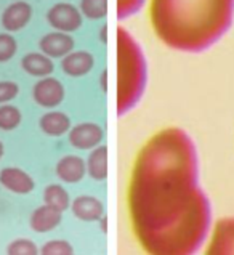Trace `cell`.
I'll return each mask as SVG.
<instances>
[{
	"label": "cell",
	"instance_id": "obj_1",
	"mask_svg": "<svg viewBox=\"0 0 234 255\" xmlns=\"http://www.w3.org/2000/svg\"><path fill=\"white\" fill-rule=\"evenodd\" d=\"M197 180L196 146L183 128H164L144 143L127 191L131 230L144 252L189 255L206 243L212 209Z\"/></svg>",
	"mask_w": 234,
	"mask_h": 255
},
{
	"label": "cell",
	"instance_id": "obj_2",
	"mask_svg": "<svg viewBox=\"0 0 234 255\" xmlns=\"http://www.w3.org/2000/svg\"><path fill=\"white\" fill-rule=\"evenodd\" d=\"M234 0H149V23L172 50L199 53L228 32Z\"/></svg>",
	"mask_w": 234,
	"mask_h": 255
},
{
	"label": "cell",
	"instance_id": "obj_3",
	"mask_svg": "<svg viewBox=\"0 0 234 255\" xmlns=\"http://www.w3.org/2000/svg\"><path fill=\"white\" fill-rule=\"evenodd\" d=\"M148 66L140 43L125 27H117V105L119 116L128 113L141 100Z\"/></svg>",
	"mask_w": 234,
	"mask_h": 255
},
{
	"label": "cell",
	"instance_id": "obj_4",
	"mask_svg": "<svg viewBox=\"0 0 234 255\" xmlns=\"http://www.w3.org/2000/svg\"><path fill=\"white\" fill-rule=\"evenodd\" d=\"M47 21L55 31L71 34L80 29L84 21V14L76 5H72L69 2H58L48 8Z\"/></svg>",
	"mask_w": 234,
	"mask_h": 255
},
{
	"label": "cell",
	"instance_id": "obj_5",
	"mask_svg": "<svg viewBox=\"0 0 234 255\" xmlns=\"http://www.w3.org/2000/svg\"><path fill=\"white\" fill-rule=\"evenodd\" d=\"M206 254L234 255V217L222 218L215 223Z\"/></svg>",
	"mask_w": 234,
	"mask_h": 255
},
{
	"label": "cell",
	"instance_id": "obj_6",
	"mask_svg": "<svg viewBox=\"0 0 234 255\" xmlns=\"http://www.w3.org/2000/svg\"><path fill=\"white\" fill-rule=\"evenodd\" d=\"M64 95L66 92L63 84L52 76L40 77V81L34 85L32 90L35 103L47 109H55L56 106H60L64 100Z\"/></svg>",
	"mask_w": 234,
	"mask_h": 255
},
{
	"label": "cell",
	"instance_id": "obj_7",
	"mask_svg": "<svg viewBox=\"0 0 234 255\" xmlns=\"http://www.w3.org/2000/svg\"><path fill=\"white\" fill-rule=\"evenodd\" d=\"M105 132L98 124L95 122H82L71 127L69 130V143L77 149L92 151L103 143Z\"/></svg>",
	"mask_w": 234,
	"mask_h": 255
},
{
	"label": "cell",
	"instance_id": "obj_8",
	"mask_svg": "<svg viewBox=\"0 0 234 255\" xmlns=\"http://www.w3.org/2000/svg\"><path fill=\"white\" fill-rule=\"evenodd\" d=\"M32 18V6L24 0L10 3L2 13V27L6 32H18L24 29Z\"/></svg>",
	"mask_w": 234,
	"mask_h": 255
},
{
	"label": "cell",
	"instance_id": "obj_9",
	"mask_svg": "<svg viewBox=\"0 0 234 255\" xmlns=\"http://www.w3.org/2000/svg\"><path fill=\"white\" fill-rule=\"evenodd\" d=\"M40 52L45 53L50 58H63L69 52L74 50V39L71 37L69 32L55 31L45 34L39 42Z\"/></svg>",
	"mask_w": 234,
	"mask_h": 255
},
{
	"label": "cell",
	"instance_id": "obj_10",
	"mask_svg": "<svg viewBox=\"0 0 234 255\" xmlns=\"http://www.w3.org/2000/svg\"><path fill=\"white\" fill-rule=\"evenodd\" d=\"M0 185L14 194H29L34 189V178L19 167H5L0 170Z\"/></svg>",
	"mask_w": 234,
	"mask_h": 255
},
{
	"label": "cell",
	"instance_id": "obj_11",
	"mask_svg": "<svg viewBox=\"0 0 234 255\" xmlns=\"http://www.w3.org/2000/svg\"><path fill=\"white\" fill-rule=\"evenodd\" d=\"M95 60L93 56L85 52V50H77V52H69L61 58V69L66 76L71 77H82L93 69Z\"/></svg>",
	"mask_w": 234,
	"mask_h": 255
},
{
	"label": "cell",
	"instance_id": "obj_12",
	"mask_svg": "<svg viewBox=\"0 0 234 255\" xmlns=\"http://www.w3.org/2000/svg\"><path fill=\"white\" fill-rule=\"evenodd\" d=\"M71 210L82 222H98L105 214L103 202L95 196H79L71 202Z\"/></svg>",
	"mask_w": 234,
	"mask_h": 255
},
{
	"label": "cell",
	"instance_id": "obj_13",
	"mask_svg": "<svg viewBox=\"0 0 234 255\" xmlns=\"http://www.w3.org/2000/svg\"><path fill=\"white\" fill-rule=\"evenodd\" d=\"M87 173V164L79 156H64L56 164V175L64 183H77Z\"/></svg>",
	"mask_w": 234,
	"mask_h": 255
},
{
	"label": "cell",
	"instance_id": "obj_14",
	"mask_svg": "<svg viewBox=\"0 0 234 255\" xmlns=\"http://www.w3.org/2000/svg\"><path fill=\"white\" fill-rule=\"evenodd\" d=\"M61 217H63L61 210L45 204V206L37 207L34 210L29 223H31V228L35 233H48L61 223Z\"/></svg>",
	"mask_w": 234,
	"mask_h": 255
},
{
	"label": "cell",
	"instance_id": "obj_15",
	"mask_svg": "<svg viewBox=\"0 0 234 255\" xmlns=\"http://www.w3.org/2000/svg\"><path fill=\"white\" fill-rule=\"evenodd\" d=\"M21 66H23V69L27 72L29 76L39 77V79L50 76L55 69L53 58L47 56L42 52L40 53L32 52V53L24 55L23 60H21Z\"/></svg>",
	"mask_w": 234,
	"mask_h": 255
},
{
	"label": "cell",
	"instance_id": "obj_16",
	"mask_svg": "<svg viewBox=\"0 0 234 255\" xmlns=\"http://www.w3.org/2000/svg\"><path fill=\"white\" fill-rule=\"evenodd\" d=\"M40 130L50 136H61L69 133L71 130V119L66 113L61 111H48L40 118Z\"/></svg>",
	"mask_w": 234,
	"mask_h": 255
},
{
	"label": "cell",
	"instance_id": "obj_17",
	"mask_svg": "<svg viewBox=\"0 0 234 255\" xmlns=\"http://www.w3.org/2000/svg\"><path fill=\"white\" fill-rule=\"evenodd\" d=\"M87 164V173L90 175L93 180L103 181L108 177V148L100 144V146L93 148L89 159L85 161Z\"/></svg>",
	"mask_w": 234,
	"mask_h": 255
},
{
	"label": "cell",
	"instance_id": "obj_18",
	"mask_svg": "<svg viewBox=\"0 0 234 255\" xmlns=\"http://www.w3.org/2000/svg\"><path fill=\"white\" fill-rule=\"evenodd\" d=\"M43 201H45L47 206H52L58 210H64L71 209V198L69 193L66 191V188L61 185H48L43 191Z\"/></svg>",
	"mask_w": 234,
	"mask_h": 255
},
{
	"label": "cell",
	"instance_id": "obj_19",
	"mask_svg": "<svg viewBox=\"0 0 234 255\" xmlns=\"http://www.w3.org/2000/svg\"><path fill=\"white\" fill-rule=\"evenodd\" d=\"M79 10L87 19H103L108 14V0H80Z\"/></svg>",
	"mask_w": 234,
	"mask_h": 255
},
{
	"label": "cell",
	"instance_id": "obj_20",
	"mask_svg": "<svg viewBox=\"0 0 234 255\" xmlns=\"http://www.w3.org/2000/svg\"><path fill=\"white\" fill-rule=\"evenodd\" d=\"M21 124V111L13 105H0V130L10 132Z\"/></svg>",
	"mask_w": 234,
	"mask_h": 255
},
{
	"label": "cell",
	"instance_id": "obj_21",
	"mask_svg": "<svg viewBox=\"0 0 234 255\" xmlns=\"http://www.w3.org/2000/svg\"><path fill=\"white\" fill-rule=\"evenodd\" d=\"M18 50V43L11 35V32L0 34V63L11 60Z\"/></svg>",
	"mask_w": 234,
	"mask_h": 255
},
{
	"label": "cell",
	"instance_id": "obj_22",
	"mask_svg": "<svg viewBox=\"0 0 234 255\" xmlns=\"http://www.w3.org/2000/svg\"><path fill=\"white\" fill-rule=\"evenodd\" d=\"M146 0H117V18L127 19L143 8Z\"/></svg>",
	"mask_w": 234,
	"mask_h": 255
},
{
	"label": "cell",
	"instance_id": "obj_23",
	"mask_svg": "<svg viewBox=\"0 0 234 255\" xmlns=\"http://www.w3.org/2000/svg\"><path fill=\"white\" fill-rule=\"evenodd\" d=\"M72 252H74L72 246L64 239H53V241L45 243L42 247V254L45 255H69Z\"/></svg>",
	"mask_w": 234,
	"mask_h": 255
},
{
	"label": "cell",
	"instance_id": "obj_24",
	"mask_svg": "<svg viewBox=\"0 0 234 255\" xmlns=\"http://www.w3.org/2000/svg\"><path fill=\"white\" fill-rule=\"evenodd\" d=\"M37 252H39L37 246H35L31 239H26V238L14 239L8 246V254L11 255H34Z\"/></svg>",
	"mask_w": 234,
	"mask_h": 255
},
{
	"label": "cell",
	"instance_id": "obj_25",
	"mask_svg": "<svg viewBox=\"0 0 234 255\" xmlns=\"http://www.w3.org/2000/svg\"><path fill=\"white\" fill-rule=\"evenodd\" d=\"M19 93L18 84L10 82V81H2L0 82V105L10 103L11 100H14Z\"/></svg>",
	"mask_w": 234,
	"mask_h": 255
},
{
	"label": "cell",
	"instance_id": "obj_26",
	"mask_svg": "<svg viewBox=\"0 0 234 255\" xmlns=\"http://www.w3.org/2000/svg\"><path fill=\"white\" fill-rule=\"evenodd\" d=\"M101 42H105L106 43V26L101 29Z\"/></svg>",
	"mask_w": 234,
	"mask_h": 255
},
{
	"label": "cell",
	"instance_id": "obj_27",
	"mask_svg": "<svg viewBox=\"0 0 234 255\" xmlns=\"http://www.w3.org/2000/svg\"><path fill=\"white\" fill-rule=\"evenodd\" d=\"M3 144H2V141H0V159H2V156H3Z\"/></svg>",
	"mask_w": 234,
	"mask_h": 255
}]
</instances>
